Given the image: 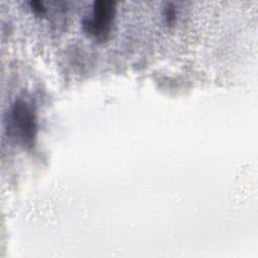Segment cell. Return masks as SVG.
Here are the masks:
<instances>
[{
	"mask_svg": "<svg viewBox=\"0 0 258 258\" xmlns=\"http://www.w3.org/2000/svg\"><path fill=\"white\" fill-rule=\"evenodd\" d=\"M7 123L14 137L17 136L24 144H31L35 136L36 123L34 112L28 103L22 100L16 101L11 107Z\"/></svg>",
	"mask_w": 258,
	"mask_h": 258,
	"instance_id": "1",
	"label": "cell"
},
{
	"mask_svg": "<svg viewBox=\"0 0 258 258\" xmlns=\"http://www.w3.org/2000/svg\"><path fill=\"white\" fill-rule=\"evenodd\" d=\"M92 12L83 18V28L89 34L103 38L111 30L115 15V2L107 0L95 1Z\"/></svg>",
	"mask_w": 258,
	"mask_h": 258,
	"instance_id": "2",
	"label": "cell"
}]
</instances>
